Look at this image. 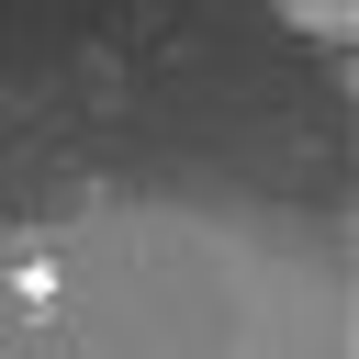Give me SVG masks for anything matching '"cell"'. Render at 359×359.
I'll return each instance as SVG.
<instances>
[{"instance_id": "obj_1", "label": "cell", "mask_w": 359, "mask_h": 359, "mask_svg": "<svg viewBox=\"0 0 359 359\" xmlns=\"http://www.w3.org/2000/svg\"><path fill=\"white\" fill-rule=\"evenodd\" d=\"M280 11H292L303 34H348V22H359V0H280Z\"/></svg>"}]
</instances>
